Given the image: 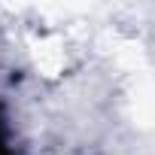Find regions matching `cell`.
<instances>
[{
  "mask_svg": "<svg viewBox=\"0 0 155 155\" xmlns=\"http://www.w3.org/2000/svg\"><path fill=\"white\" fill-rule=\"evenodd\" d=\"M0 155H12V149H9V146H6L3 140H0Z\"/></svg>",
  "mask_w": 155,
  "mask_h": 155,
  "instance_id": "6da1fadb",
  "label": "cell"
}]
</instances>
